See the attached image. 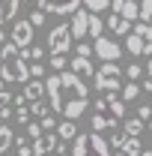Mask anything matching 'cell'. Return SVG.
I'll return each instance as SVG.
<instances>
[{
    "mask_svg": "<svg viewBox=\"0 0 152 156\" xmlns=\"http://www.w3.org/2000/svg\"><path fill=\"white\" fill-rule=\"evenodd\" d=\"M45 90H48V105L51 111H57L63 120H72L90 108V90L84 84V78L75 75L72 69L66 72H54V75L45 78Z\"/></svg>",
    "mask_w": 152,
    "mask_h": 156,
    "instance_id": "obj_1",
    "label": "cell"
},
{
    "mask_svg": "<svg viewBox=\"0 0 152 156\" xmlns=\"http://www.w3.org/2000/svg\"><path fill=\"white\" fill-rule=\"evenodd\" d=\"M0 78L6 84H27L30 81V63L12 42L0 45Z\"/></svg>",
    "mask_w": 152,
    "mask_h": 156,
    "instance_id": "obj_2",
    "label": "cell"
},
{
    "mask_svg": "<svg viewBox=\"0 0 152 156\" xmlns=\"http://www.w3.org/2000/svg\"><path fill=\"white\" fill-rule=\"evenodd\" d=\"M72 156H111V144L98 132H81L75 138V147H72Z\"/></svg>",
    "mask_w": 152,
    "mask_h": 156,
    "instance_id": "obj_3",
    "label": "cell"
},
{
    "mask_svg": "<svg viewBox=\"0 0 152 156\" xmlns=\"http://www.w3.org/2000/svg\"><path fill=\"white\" fill-rule=\"evenodd\" d=\"M93 81H95V90H101V93L122 90V69H119V63H101L95 69Z\"/></svg>",
    "mask_w": 152,
    "mask_h": 156,
    "instance_id": "obj_4",
    "label": "cell"
},
{
    "mask_svg": "<svg viewBox=\"0 0 152 156\" xmlns=\"http://www.w3.org/2000/svg\"><path fill=\"white\" fill-rule=\"evenodd\" d=\"M125 48H128V54H134V57H140V54L152 57V27L143 24V21H137V27L125 36Z\"/></svg>",
    "mask_w": 152,
    "mask_h": 156,
    "instance_id": "obj_5",
    "label": "cell"
},
{
    "mask_svg": "<svg viewBox=\"0 0 152 156\" xmlns=\"http://www.w3.org/2000/svg\"><path fill=\"white\" fill-rule=\"evenodd\" d=\"M72 27L69 24H57V27H51V33L45 39V45H48V51H51V57H66L69 54V48H72Z\"/></svg>",
    "mask_w": 152,
    "mask_h": 156,
    "instance_id": "obj_6",
    "label": "cell"
},
{
    "mask_svg": "<svg viewBox=\"0 0 152 156\" xmlns=\"http://www.w3.org/2000/svg\"><path fill=\"white\" fill-rule=\"evenodd\" d=\"M93 51H95V57L101 60V63H119V57H122L119 42L111 39V36H98L93 42Z\"/></svg>",
    "mask_w": 152,
    "mask_h": 156,
    "instance_id": "obj_7",
    "label": "cell"
},
{
    "mask_svg": "<svg viewBox=\"0 0 152 156\" xmlns=\"http://www.w3.org/2000/svg\"><path fill=\"white\" fill-rule=\"evenodd\" d=\"M116 120L114 114H111V108H107V102H104V96L95 99L93 102V132H104V129H114Z\"/></svg>",
    "mask_w": 152,
    "mask_h": 156,
    "instance_id": "obj_8",
    "label": "cell"
},
{
    "mask_svg": "<svg viewBox=\"0 0 152 156\" xmlns=\"http://www.w3.org/2000/svg\"><path fill=\"white\" fill-rule=\"evenodd\" d=\"M9 42H12L15 48H21V51L33 48V24H30V18H18L15 24H12Z\"/></svg>",
    "mask_w": 152,
    "mask_h": 156,
    "instance_id": "obj_9",
    "label": "cell"
},
{
    "mask_svg": "<svg viewBox=\"0 0 152 156\" xmlns=\"http://www.w3.org/2000/svg\"><path fill=\"white\" fill-rule=\"evenodd\" d=\"M84 0H39L36 9H42L45 15H75Z\"/></svg>",
    "mask_w": 152,
    "mask_h": 156,
    "instance_id": "obj_10",
    "label": "cell"
},
{
    "mask_svg": "<svg viewBox=\"0 0 152 156\" xmlns=\"http://www.w3.org/2000/svg\"><path fill=\"white\" fill-rule=\"evenodd\" d=\"M114 15H122L125 21H140V3L134 0H111Z\"/></svg>",
    "mask_w": 152,
    "mask_h": 156,
    "instance_id": "obj_11",
    "label": "cell"
},
{
    "mask_svg": "<svg viewBox=\"0 0 152 156\" xmlns=\"http://www.w3.org/2000/svg\"><path fill=\"white\" fill-rule=\"evenodd\" d=\"M33 156H48V153H57V147H60V141H57V132H45L42 138H36L33 144Z\"/></svg>",
    "mask_w": 152,
    "mask_h": 156,
    "instance_id": "obj_12",
    "label": "cell"
},
{
    "mask_svg": "<svg viewBox=\"0 0 152 156\" xmlns=\"http://www.w3.org/2000/svg\"><path fill=\"white\" fill-rule=\"evenodd\" d=\"M69 27H72V36L75 39L90 36V12L87 9H78L75 15H72V21H69Z\"/></svg>",
    "mask_w": 152,
    "mask_h": 156,
    "instance_id": "obj_13",
    "label": "cell"
},
{
    "mask_svg": "<svg viewBox=\"0 0 152 156\" xmlns=\"http://www.w3.org/2000/svg\"><path fill=\"white\" fill-rule=\"evenodd\" d=\"M45 93H48V90H45V81H36V78H30V81L21 87V96H24V102H30V105H33V102H42Z\"/></svg>",
    "mask_w": 152,
    "mask_h": 156,
    "instance_id": "obj_14",
    "label": "cell"
},
{
    "mask_svg": "<svg viewBox=\"0 0 152 156\" xmlns=\"http://www.w3.org/2000/svg\"><path fill=\"white\" fill-rule=\"evenodd\" d=\"M69 69H72L75 75H81V78H93V75H95L90 57H72V60H69Z\"/></svg>",
    "mask_w": 152,
    "mask_h": 156,
    "instance_id": "obj_15",
    "label": "cell"
},
{
    "mask_svg": "<svg viewBox=\"0 0 152 156\" xmlns=\"http://www.w3.org/2000/svg\"><path fill=\"white\" fill-rule=\"evenodd\" d=\"M18 9H21V0H0V27L9 24V21H15Z\"/></svg>",
    "mask_w": 152,
    "mask_h": 156,
    "instance_id": "obj_16",
    "label": "cell"
},
{
    "mask_svg": "<svg viewBox=\"0 0 152 156\" xmlns=\"http://www.w3.org/2000/svg\"><path fill=\"white\" fill-rule=\"evenodd\" d=\"M107 27L114 30L116 36H128V33L134 30V27H131V21H125L122 15H111V18H107Z\"/></svg>",
    "mask_w": 152,
    "mask_h": 156,
    "instance_id": "obj_17",
    "label": "cell"
},
{
    "mask_svg": "<svg viewBox=\"0 0 152 156\" xmlns=\"http://www.w3.org/2000/svg\"><path fill=\"white\" fill-rule=\"evenodd\" d=\"M104 102H107V108H111V114H114L116 120L125 117V102H122V96H116V93H104Z\"/></svg>",
    "mask_w": 152,
    "mask_h": 156,
    "instance_id": "obj_18",
    "label": "cell"
},
{
    "mask_svg": "<svg viewBox=\"0 0 152 156\" xmlns=\"http://www.w3.org/2000/svg\"><path fill=\"white\" fill-rule=\"evenodd\" d=\"M57 135L63 138V141H75L81 132H78V126L72 123V120H60V126H57Z\"/></svg>",
    "mask_w": 152,
    "mask_h": 156,
    "instance_id": "obj_19",
    "label": "cell"
},
{
    "mask_svg": "<svg viewBox=\"0 0 152 156\" xmlns=\"http://www.w3.org/2000/svg\"><path fill=\"white\" fill-rule=\"evenodd\" d=\"M12 141H15V132H12L6 123H0V156H3L9 147H12Z\"/></svg>",
    "mask_w": 152,
    "mask_h": 156,
    "instance_id": "obj_20",
    "label": "cell"
},
{
    "mask_svg": "<svg viewBox=\"0 0 152 156\" xmlns=\"http://www.w3.org/2000/svg\"><path fill=\"white\" fill-rule=\"evenodd\" d=\"M146 129V123L140 120V117H131V120H125V135L128 138H140V132Z\"/></svg>",
    "mask_w": 152,
    "mask_h": 156,
    "instance_id": "obj_21",
    "label": "cell"
},
{
    "mask_svg": "<svg viewBox=\"0 0 152 156\" xmlns=\"http://www.w3.org/2000/svg\"><path fill=\"white\" fill-rule=\"evenodd\" d=\"M15 117H18V123H30V108H27V102H24V96H15Z\"/></svg>",
    "mask_w": 152,
    "mask_h": 156,
    "instance_id": "obj_22",
    "label": "cell"
},
{
    "mask_svg": "<svg viewBox=\"0 0 152 156\" xmlns=\"http://www.w3.org/2000/svg\"><path fill=\"white\" fill-rule=\"evenodd\" d=\"M119 93H122V102H134V99L140 96V84L137 81H128V84H122Z\"/></svg>",
    "mask_w": 152,
    "mask_h": 156,
    "instance_id": "obj_23",
    "label": "cell"
},
{
    "mask_svg": "<svg viewBox=\"0 0 152 156\" xmlns=\"http://www.w3.org/2000/svg\"><path fill=\"white\" fill-rule=\"evenodd\" d=\"M122 153H125V156H140V153H143V144H140V138H125V144H122Z\"/></svg>",
    "mask_w": 152,
    "mask_h": 156,
    "instance_id": "obj_24",
    "label": "cell"
},
{
    "mask_svg": "<svg viewBox=\"0 0 152 156\" xmlns=\"http://www.w3.org/2000/svg\"><path fill=\"white\" fill-rule=\"evenodd\" d=\"M101 33H104V21L98 18V15H93V12H90V36H93V42L101 36Z\"/></svg>",
    "mask_w": 152,
    "mask_h": 156,
    "instance_id": "obj_25",
    "label": "cell"
},
{
    "mask_svg": "<svg viewBox=\"0 0 152 156\" xmlns=\"http://www.w3.org/2000/svg\"><path fill=\"white\" fill-rule=\"evenodd\" d=\"M84 6H87V12L98 15V12H104V9L111 6V0H84Z\"/></svg>",
    "mask_w": 152,
    "mask_h": 156,
    "instance_id": "obj_26",
    "label": "cell"
},
{
    "mask_svg": "<svg viewBox=\"0 0 152 156\" xmlns=\"http://www.w3.org/2000/svg\"><path fill=\"white\" fill-rule=\"evenodd\" d=\"M48 111H51V105H45V99L30 105V114H33V117H39V120H42V117H48Z\"/></svg>",
    "mask_w": 152,
    "mask_h": 156,
    "instance_id": "obj_27",
    "label": "cell"
},
{
    "mask_svg": "<svg viewBox=\"0 0 152 156\" xmlns=\"http://www.w3.org/2000/svg\"><path fill=\"white\" fill-rule=\"evenodd\" d=\"M45 135V129H42V123H27V138L30 141H36V138Z\"/></svg>",
    "mask_w": 152,
    "mask_h": 156,
    "instance_id": "obj_28",
    "label": "cell"
},
{
    "mask_svg": "<svg viewBox=\"0 0 152 156\" xmlns=\"http://www.w3.org/2000/svg\"><path fill=\"white\" fill-rule=\"evenodd\" d=\"M152 18V0H140V21L146 24Z\"/></svg>",
    "mask_w": 152,
    "mask_h": 156,
    "instance_id": "obj_29",
    "label": "cell"
},
{
    "mask_svg": "<svg viewBox=\"0 0 152 156\" xmlns=\"http://www.w3.org/2000/svg\"><path fill=\"white\" fill-rule=\"evenodd\" d=\"M45 63H30V78H36V81H45Z\"/></svg>",
    "mask_w": 152,
    "mask_h": 156,
    "instance_id": "obj_30",
    "label": "cell"
},
{
    "mask_svg": "<svg viewBox=\"0 0 152 156\" xmlns=\"http://www.w3.org/2000/svg\"><path fill=\"white\" fill-rule=\"evenodd\" d=\"M48 63H51L54 72H66V63H69V60H66V57H51Z\"/></svg>",
    "mask_w": 152,
    "mask_h": 156,
    "instance_id": "obj_31",
    "label": "cell"
},
{
    "mask_svg": "<svg viewBox=\"0 0 152 156\" xmlns=\"http://www.w3.org/2000/svg\"><path fill=\"white\" fill-rule=\"evenodd\" d=\"M137 117H140L143 123H149L152 120V105H140V108H137Z\"/></svg>",
    "mask_w": 152,
    "mask_h": 156,
    "instance_id": "obj_32",
    "label": "cell"
},
{
    "mask_svg": "<svg viewBox=\"0 0 152 156\" xmlns=\"http://www.w3.org/2000/svg\"><path fill=\"white\" fill-rule=\"evenodd\" d=\"M30 24H33V27H42V24H45V12H42V9L30 12Z\"/></svg>",
    "mask_w": 152,
    "mask_h": 156,
    "instance_id": "obj_33",
    "label": "cell"
},
{
    "mask_svg": "<svg viewBox=\"0 0 152 156\" xmlns=\"http://www.w3.org/2000/svg\"><path fill=\"white\" fill-rule=\"evenodd\" d=\"M57 120H54V117H42V129H45V132H57Z\"/></svg>",
    "mask_w": 152,
    "mask_h": 156,
    "instance_id": "obj_34",
    "label": "cell"
},
{
    "mask_svg": "<svg viewBox=\"0 0 152 156\" xmlns=\"http://www.w3.org/2000/svg\"><path fill=\"white\" fill-rule=\"evenodd\" d=\"M90 54H93V45H87V42H81L75 48V57H90Z\"/></svg>",
    "mask_w": 152,
    "mask_h": 156,
    "instance_id": "obj_35",
    "label": "cell"
},
{
    "mask_svg": "<svg viewBox=\"0 0 152 156\" xmlns=\"http://www.w3.org/2000/svg\"><path fill=\"white\" fill-rule=\"evenodd\" d=\"M125 75H128V81H137V78H140V66H137V63H128Z\"/></svg>",
    "mask_w": 152,
    "mask_h": 156,
    "instance_id": "obj_36",
    "label": "cell"
},
{
    "mask_svg": "<svg viewBox=\"0 0 152 156\" xmlns=\"http://www.w3.org/2000/svg\"><path fill=\"white\" fill-rule=\"evenodd\" d=\"M15 156H33V147L30 144H18V153Z\"/></svg>",
    "mask_w": 152,
    "mask_h": 156,
    "instance_id": "obj_37",
    "label": "cell"
},
{
    "mask_svg": "<svg viewBox=\"0 0 152 156\" xmlns=\"http://www.w3.org/2000/svg\"><path fill=\"white\" fill-rule=\"evenodd\" d=\"M140 90H143V93H152V78H143V84H140Z\"/></svg>",
    "mask_w": 152,
    "mask_h": 156,
    "instance_id": "obj_38",
    "label": "cell"
},
{
    "mask_svg": "<svg viewBox=\"0 0 152 156\" xmlns=\"http://www.w3.org/2000/svg\"><path fill=\"white\" fill-rule=\"evenodd\" d=\"M6 42H9V33H6V30L0 27V45H6Z\"/></svg>",
    "mask_w": 152,
    "mask_h": 156,
    "instance_id": "obj_39",
    "label": "cell"
},
{
    "mask_svg": "<svg viewBox=\"0 0 152 156\" xmlns=\"http://www.w3.org/2000/svg\"><path fill=\"white\" fill-rule=\"evenodd\" d=\"M54 156H69V150H66V144H60V147H57V153H54Z\"/></svg>",
    "mask_w": 152,
    "mask_h": 156,
    "instance_id": "obj_40",
    "label": "cell"
},
{
    "mask_svg": "<svg viewBox=\"0 0 152 156\" xmlns=\"http://www.w3.org/2000/svg\"><path fill=\"white\" fill-rule=\"evenodd\" d=\"M146 75L152 78V57H149V63H146Z\"/></svg>",
    "mask_w": 152,
    "mask_h": 156,
    "instance_id": "obj_41",
    "label": "cell"
},
{
    "mask_svg": "<svg viewBox=\"0 0 152 156\" xmlns=\"http://www.w3.org/2000/svg\"><path fill=\"white\" fill-rule=\"evenodd\" d=\"M0 93H6V81L3 78H0Z\"/></svg>",
    "mask_w": 152,
    "mask_h": 156,
    "instance_id": "obj_42",
    "label": "cell"
},
{
    "mask_svg": "<svg viewBox=\"0 0 152 156\" xmlns=\"http://www.w3.org/2000/svg\"><path fill=\"white\" fill-rule=\"evenodd\" d=\"M140 156H152V150H143V153H140Z\"/></svg>",
    "mask_w": 152,
    "mask_h": 156,
    "instance_id": "obj_43",
    "label": "cell"
},
{
    "mask_svg": "<svg viewBox=\"0 0 152 156\" xmlns=\"http://www.w3.org/2000/svg\"><path fill=\"white\" fill-rule=\"evenodd\" d=\"M146 129H149V132H152V120H149V123H146Z\"/></svg>",
    "mask_w": 152,
    "mask_h": 156,
    "instance_id": "obj_44",
    "label": "cell"
},
{
    "mask_svg": "<svg viewBox=\"0 0 152 156\" xmlns=\"http://www.w3.org/2000/svg\"><path fill=\"white\" fill-rule=\"evenodd\" d=\"M21 3H27V0H21Z\"/></svg>",
    "mask_w": 152,
    "mask_h": 156,
    "instance_id": "obj_45",
    "label": "cell"
}]
</instances>
